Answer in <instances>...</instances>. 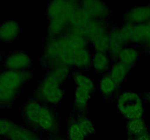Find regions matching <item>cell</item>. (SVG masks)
<instances>
[{
  "label": "cell",
  "mask_w": 150,
  "mask_h": 140,
  "mask_svg": "<svg viewBox=\"0 0 150 140\" xmlns=\"http://www.w3.org/2000/svg\"><path fill=\"white\" fill-rule=\"evenodd\" d=\"M89 45L83 36L67 31L57 37L48 38L40 61L48 69L64 64L83 71L91 67L92 52Z\"/></svg>",
  "instance_id": "6da1fadb"
},
{
  "label": "cell",
  "mask_w": 150,
  "mask_h": 140,
  "mask_svg": "<svg viewBox=\"0 0 150 140\" xmlns=\"http://www.w3.org/2000/svg\"><path fill=\"white\" fill-rule=\"evenodd\" d=\"M21 114L24 122L35 129L48 134H54L59 129V120L52 107L36 99L26 101Z\"/></svg>",
  "instance_id": "7a4b0ae2"
},
{
  "label": "cell",
  "mask_w": 150,
  "mask_h": 140,
  "mask_svg": "<svg viewBox=\"0 0 150 140\" xmlns=\"http://www.w3.org/2000/svg\"><path fill=\"white\" fill-rule=\"evenodd\" d=\"M79 5V1L70 0L53 1L47 5L45 15L48 19V38L57 37L67 32L70 18Z\"/></svg>",
  "instance_id": "3957f363"
},
{
  "label": "cell",
  "mask_w": 150,
  "mask_h": 140,
  "mask_svg": "<svg viewBox=\"0 0 150 140\" xmlns=\"http://www.w3.org/2000/svg\"><path fill=\"white\" fill-rule=\"evenodd\" d=\"M33 77L30 70L16 71L4 70L0 72V107L11 106L18 97L26 83Z\"/></svg>",
  "instance_id": "277c9868"
},
{
  "label": "cell",
  "mask_w": 150,
  "mask_h": 140,
  "mask_svg": "<svg viewBox=\"0 0 150 140\" xmlns=\"http://www.w3.org/2000/svg\"><path fill=\"white\" fill-rule=\"evenodd\" d=\"M72 80L75 85L73 106L78 112L83 114L87 109L96 85L93 79L81 71L73 72Z\"/></svg>",
  "instance_id": "5b68a950"
},
{
  "label": "cell",
  "mask_w": 150,
  "mask_h": 140,
  "mask_svg": "<svg viewBox=\"0 0 150 140\" xmlns=\"http://www.w3.org/2000/svg\"><path fill=\"white\" fill-rule=\"evenodd\" d=\"M117 107L120 115L127 121L143 118L144 115V98L133 90H124L118 95Z\"/></svg>",
  "instance_id": "8992f818"
},
{
  "label": "cell",
  "mask_w": 150,
  "mask_h": 140,
  "mask_svg": "<svg viewBox=\"0 0 150 140\" xmlns=\"http://www.w3.org/2000/svg\"><path fill=\"white\" fill-rule=\"evenodd\" d=\"M65 95L62 85L45 75L34 91V99L50 106H58Z\"/></svg>",
  "instance_id": "52a82bcc"
},
{
  "label": "cell",
  "mask_w": 150,
  "mask_h": 140,
  "mask_svg": "<svg viewBox=\"0 0 150 140\" xmlns=\"http://www.w3.org/2000/svg\"><path fill=\"white\" fill-rule=\"evenodd\" d=\"M120 31L126 45L146 44L150 38V21L139 25L124 23Z\"/></svg>",
  "instance_id": "ba28073f"
},
{
  "label": "cell",
  "mask_w": 150,
  "mask_h": 140,
  "mask_svg": "<svg viewBox=\"0 0 150 140\" xmlns=\"http://www.w3.org/2000/svg\"><path fill=\"white\" fill-rule=\"evenodd\" d=\"M6 70L23 71L30 69L32 60L26 52L21 50L11 52L5 57L2 63Z\"/></svg>",
  "instance_id": "9c48e42d"
},
{
  "label": "cell",
  "mask_w": 150,
  "mask_h": 140,
  "mask_svg": "<svg viewBox=\"0 0 150 140\" xmlns=\"http://www.w3.org/2000/svg\"><path fill=\"white\" fill-rule=\"evenodd\" d=\"M79 6L92 20L105 22L111 13L108 4L102 1L85 0L79 1Z\"/></svg>",
  "instance_id": "30bf717a"
},
{
  "label": "cell",
  "mask_w": 150,
  "mask_h": 140,
  "mask_svg": "<svg viewBox=\"0 0 150 140\" xmlns=\"http://www.w3.org/2000/svg\"><path fill=\"white\" fill-rule=\"evenodd\" d=\"M124 23L139 25L150 21V4H142L131 7L123 16Z\"/></svg>",
  "instance_id": "8fae6325"
},
{
  "label": "cell",
  "mask_w": 150,
  "mask_h": 140,
  "mask_svg": "<svg viewBox=\"0 0 150 140\" xmlns=\"http://www.w3.org/2000/svg\"><path fill=\"white\" fill-rule=\"evenodd\" d=\"M108 29L104 21L91 20L81 31V35L92 44L95 40L108 33Z\"/></svg>",
  "instance_id": "7c38bea8"
},
{
  "label": "cell",
  "mask_w": 150,
  "mask_h": 140,
  "mask_svg": "<svg viewBox=\"0 0 150 140\" xmlns=\"http://www.w3.org/2000/svg\"><path fill=\"white\" fill-rule=\"evenodd\" d=\"M21 27L18 22L7 20L0 25V41L4 43H12L20 36Z\"/></svg>",
  "instance_id": "4fadbf2b"
},
{
  "label": "cell",
  "mask_w": 150,
  "mask_h": 140,
  "mask_svg": "<svg viewBox=\"0 0 150 140\" xmlns=\"http://www.w3.org/2000/svg\"><path fill=\"white\" fill-rule=\"evenodd\" d=\"M112 58L108 52H95L92 53L91 67L98 74H108L112 65Z\"/></svg>",
  "instance_id": "5bb4252c"
},
{
  "label": "cell",
  "mask_w": 150,
  "mask_h": 140,
  "mask_svg": "<svg viewBox=\"0 0 150 140\" xmlns=\"http://www.w3.org/2000/svg\"><path fill=\"white\" fill-rule=\"evenodd\" d=\"M108 36H109V49L108 53L113 60L116 61L126 44L120 33V27L113 28L112 29L109 30Z\"/></svg>",
  "instance_id": "9a60e30c"
},
{
  "label": "cell",
  "mask_w": 150,
  "mask_h": 140,
  "mask_svg": "<svg viewBox=\"0 0 150 140\" xmlns=\"http://www.w3.org/2000/svg\"><path fill=\"white\" fill-rule=\"evenodd\" d=\"M139 58H140L139 50L134 45H127L122 50L116 61H120V63L131 69L137 64Z\"/></svg>",
  "instance_id": "2e32d148"
},
{
  "label": "cell",
  "mask_w": 150,
  "mask_h": 140,
  "mask_svg": "<svg viewBox=\"0 0 150 140\" xmlns=\"http://www.w3.org/2000/svg\"><path fill=\"white\" fill-rule=\"evenodd\" d=\"M120 86L108 74L102 75L98 80V88L100 93L105 98L112 97L117 92Z\"/></svg>",
  "instance_id": "e0dca14e"
},
{
  "label": "cell",
  "mask_w": 150,
  "mask_h": 140,
  "mask_svg": "<svg viewBox=\"0 0 150 140\" xmlns=\"http://www.w3.org/2000/svg\"><path fill=\"white\" fill-rule=\"evenodd\" d=\"M130 69L118 61H114L108 74L119 86L125 83Z\"/></svg>",
  "instance_id": "ac0fdd59"
},
{
  "label": "cell",
  "mask_w": 150,
  "mask_h": 140,
  "mask_svg": "<svg viewBox=\"0 0 150 140\" xmlns=\"http://www.w3.org/2000/svg\"><path fill=\"white\" fill-rule=\"evenodd\" d=\"M8 140H39L36 133L29 127L16 125L7 136Z\"/></svg>",
  "instance_id": "d6986e66"
},
{
  "label": "cell",
  "mask_w": 150,
  "mask_h": 140,
  "mask_svg": "<svg viewBox=\"0 0 150 140\" xmlns=\"http://www.w3.org/2000/svg\"><path fill=\"white\" fill-rule=\"evenodd\" d=\"M45 75L62 85L72 75L71 67L64 64H58L49 69Z\"/></svg>",
  "instance_id": "ffe728a7"
},
{
  "label": "cell",
  "mask_w": 150,
  "mask_h": 140,
  "mask_svg": "<svg viewBox=\"0 0 150 140\" xmlns=\"http://www.w3.org/2000/svg\"><path fill=\"white\" fill-rule=\"evenodd\" d=\"M126 128L132 136L138 137L147 133V125L143 118L127 121Z\"/></svg>",
  "instance_id": "44dd1931"
},
{
  "label": "cell",
  "mask_w": 150,
  "mask_h": 140,
  "mask_svg": "<svg viewBox=\"0 0 150 140\" xmlns=\"http://www.w3.org/2000/svg\"><path fill=\"white\" fill-rule=\"evenodd\" d=\"M67 136L69 140H86L87 137L74 118L69 122L67 126Z\"/></svg>",
  "instance_id": "7402d4cb"
},
{
  "label": "cell",
  "mask_w": 150,
  "mask_h": 140,
  "mask_svg": "<svg viewBox=\"0 0 150 140\" xmlns=\"http://www.w3.org/2000/svg\"><path fill=\"white\" fill-rule=\"evenodd\" d=\"M75 120L76 121L79 126L81 128L83 132L86 135V136L92 135L95 131V125L93 121L86 115L83 114H79L78 116L74 118Z\"/></svg>",
  "instance_id": "603a6c76"
},
{
  "label": "cell",
  "mask_w": 150,
  "mask_h": 140,
  "mask_svg": "<svg viewBox=\"0 0 150 140\" xmlns=\"http://www.w3.org/2000/svg\"><path fill=\"white\" fill-rule=\"evenodd\" d=\"M92 46L95 50V52H108L109 49V36L108 33L98 38L97 40L92 42Z\"/></svg>",
  "instance_id": "cb8c5ba5"
},
{
  "label": "cell",
  "mask_w": 150,
  "mask_h": 140,
  "mask_svg": "<svg viewBox=\"0 0 150 140\" xmlns=\"http://www.w3.org/2000/svg\"><path fill=\"white\" fill-rule=\"evenodd\" d=\"M17 124L7 118H0V136L6 137L10 134Z\"/></svg>",
  "instance_id": "d4e9b609"
},
{
  "label": "cell",
  "mask_w": 150,
  "mask_h": 140,
  "mask_svg": "<svg viewBox=\"0 0 150 140\" xmlns=\"http://www.w3.org/2000/svg\"><path fill=\"white\" fill-rule=\"evenodd\" d=\"M143 98L144 102H146L148 104L150 105V90H147V91L145 92Z\"/></svg>",
  "instance_id": "484cf974"
},
{
  "label": "cell",
  "mask_w": 150,
  "mask_h": 140,
  "mask_svg": "<svg viewBox=\"0 0 150 140\" xmlns=\"http://www.w3.org/2000/svg\"><path fill=\"white\" fill-rule=\"evenodd\" d=\"M136 140H150V135L146 133V134H143L140 136L136 137Z\"/></svg>",
  "instance_id": "4316f807"
},
{
  "label": "cell",
  "mask_w": 150,
  "mask_h": 140,
  "mask_svg": "<svg viewBox=\"0 0 150 140\" xmlns=\"http://www.w3.org/2000/svg\"><path fill=\"white\" fill-rule=\"evenodd\" d=\"M146 45H147V47L149 48V50H150V38L148 39V41H147V42L146 43Z\"/></svg>",
  "instance_id": "83f0119b"
},
{
  "label": "cell",
  "mask_w": 150,
  "mask_h": 140,
  "mask_svg": "<svg viewBox=\"0 0 150 140\" xmlns=\"http://www.w3.org/2000/svg\"><path fill=\"white\" fill-rule=\"evenodd\" d=\"M1 58H2V53L0 52V62H1Z\"/></svg>",
  "instance_id": "f1b7e54d"
},
{
  "label": "cell",
  "mask_w": 150,
  "mask_h": 140,
  "mask_svg": "<svg viewBox=\"0 0 150 140\" xmlns=\"http://www.w3.org/2000/svg\"><path fill=\"white\" fill-rule=\"evenodd\" d=\"M1 138H2V137H1V136H0V140H1Z\"/></svg>",
  "instance_id": "f546056e"
},
{
  "label": "cell",
  "mask_w": 150,
  "mask_h": 140,
  "mask_svg": "<svg viewBox=\"0 0 150 140\" xmlns=\"http://www.w3.org/2000/svg\"><path fill=\"white\" fill-rule=\"evenodd\" d=\"M60 140H65V139H60Z\"/></svg>",
  "instance_id": "4dcf8cb0"
}]
</instances>
